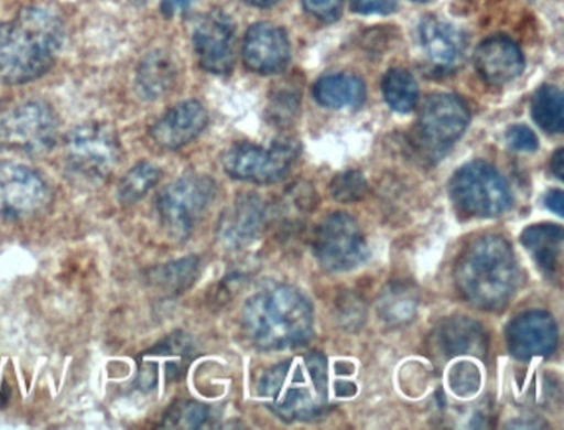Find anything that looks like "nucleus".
<instances>
[{
  "label": "nucleus",
  "instance_id": "41",
  "mask_svg": "<svg viewBox=\"0 0 564 430\" xmlns=\"http://www.w3.org/2000/svg\"><path fill=\"white\" fill-rule=\"evenodd\" d=\"M246 2L256 7H272L273 3L279 2V0H246Z\"/></svg>",
  "mask_w": 564,
  "mask_h": 430
},
{
  "label": "nucleus",
  "instance_id": "39",
  "mask_svg": "<svg viewBox=\"0 0 564 430\" xmlns=\"http://www.w3.org/2000/svg\"><path fill=\"white\" fill-rule=\"evenodd\" d=\"M546 207L551 208L554 214L563 215L564 214V194L563 191H551L550 194L546 195Z\"/></svg>",
  "mask_w": 564,
  "mask_h": 430
},
{
  "label": "nucleus",
  "instance_id": "2",
  "mask_svg": "<svg viewBox=\"0 0 564 430\" xmlns=\"http://www.w3.org/2000/svg\"><path fill=\"white\" fill-rule=\"evenodd\" d=\"M319 353L290 357L270 367L257 393L262 402L286 422H305L323 412L328 402V369Z\"/></svg>",
  "mask_w": 564,
  "mask_h": 430
},
{
  "label": "nucleus",
  "instance_id": "1",
  "mask_svg": "<svg viewBox=\"0 0 564 430\" xmlns=\"http://www.w3.org/2000/svg\"><path fill=\"white\" fill-rule=\"evenodd\" d=\"M64 42V23L47 7H28L0 25V83L24 85L44 76Z\"/></svg>",
  "mask_w": 564,
  "mask_h": 430
},
{
  "label": "nucleus",
  "instance_id": "10",
  "mask_svg": "<svg viewBox=\"0 0 564 430\" xmlns=\"http://www.w3.org/2000/svg\"><path fill=\"white\" fill-rule=\"evenodd\" d=\"M468 119L470 112L458 96L445 93L429 96L415 125V142L429 155H441L460 139Z\"/></svg>",
  "mask_w": 564,
  "mask_h": 430
},
{
  "label": "nucleus",
  "instance_id": "31",
  "mask_svg": "<svg viewBox=\"0 0 564 430\" xmlns=\"http://www.w3.org/2000/svg\"><path fill=\"white\" fill-rule=\"evenodd\" d=\"M366 192H368V181L359 171L343 172L332 182L333 197L345 204L361 201Z\"/></svg>",
  "mask_w": 564,
  "mask_h": 430
},
{
  "label": "nucleus",
  "instance_id": "32",
  "mask_svg": "<svg viewBox=\"0 0 564 430\" xmlns=\"http://www.w3.org/2000/svg\"><path fill=\"white\" fill-rule=\"evenodd\" d=\"M481 376L478 367L470 361H462L452 367L448 374V386L452 393L460 397H470L480 389Z\"/></svg>",
  "mask_w": 564,
  "mask_h": 430
},
{
  "label": "nucleus",
  "instance_id": "42",
  "mask_svg": "<svg viewBox=\"0 0 564 430\" xmlns=\"http://www.w3.org/2000/svg\"><path fill=\"white\" fill-rule=\"evenodd\" d=\"M415 2H422V3H424V2H429V0H415Z\"/></svg>",
  "mask_w": 564,
  "mask_h": 430
},
{
  "label": "nucleus",
  "instance_id": "27",
  "mask_svg": "<svg viewBox=\"0 0 564 430\" xmlns=\"http://www.w3.org/2000/svg\"><path fill=\"white\" fill-rule=\"evenodd\" d=\"M531 115L543 131H563L564 99L561 89L551 85L541 86L531 99Z\"/></svg>",
  "mask_w": 564,
  "mask_h": 430
},
{
  "label": "nucleus",
  "instance_id": "19",
  "mask_svg": "<svg viewBox=\"0 0 564 430\" xmlns=\"http://www.w3.org/2000/svg\"><path fill=\"white\" fill-rule=\"evenodd\" d=\"M207 121H209V116H207L206 108L199 101L189 99V101L180 103L170 111L164 112L154 122L150 135L160 148L174 151V149L184 148L194 141L204 131Z\"/></svg>",
  "mask_w": 564,
  "mask_h": 430
},
{
  "label": "nucleus",
  "instance_id": "35",
  "mask_svg": "<svg viewBox=\"0 0 564 430\" xmlns=\"http://www.w3.org/2000/svg\"><path fill=\"white\" fill-rule=\"evenodd\" d=\"M303 7L310 15L326 23L336 22L343 13V0H303Z\"/></svg>",
  "mask_w": 564,
  "mask_h": 430
},
{
  "label": "nucleus",
  "instance_id": "18",
  "mask_svg": "<svg viewBox=\"0 0 564 430\" xmlns=\"http://www.w3.org/2000/svg\"><path fill=\"white\" fill-rule=\"evenodd\" d=\"M422 52L435 69L452 72L467 56V35L437 17H427L419 26Z\"/></svg>",
  "mask_w": 564,
  "mask_h": 430
},
{
  "label": "nucleus",
  "instance_id": "34",
  "mask_svg": "<svg viewBox=\"0 0 564 430\" xmlns=\"http://www.w3.org/2000/svg\"><path fill=\"white\" fill-rule=\"evenodd\" d=\"M338 320L346 330H359L366 320L365 301L355 293H345L339 297Z\"/></svg>",
  "mask_w": 564,
  "mask_h": 430
},
{
  "label": "nucleus",
  "instance_id": "7",
  "mask_svg": "<svg viewBox=\"0 0 564 430\" xmlns=\"http://www.w3.org/2000/svg\"><path fill=\"white\" fill-rule=\"evenodd\" d=\"M216 198V182L207 175L189 174L171 182L158 197L161 224L174 237H189Z\"/></svg>",
  "mask_w": 564,
  "mask_h": 430
},
{
  "label": "nucleus",
  "instance_id": "24",
  "mask_svg": "<svg viewBox=\"0 0 564 430\" xmlns=\"http://www.w3.org/2000/svg\"><path fill=\"white\" fill-rule=\"evenodd\" d=\"M316 101L326 108H358L366 98V86L358 76L338 75L323 76L313 88Z\"/></svg>",
  "mask_w": 564,
  "mask_h": 430
},
{
  "label": "nucleus",
  "instance_id": "30",
  "mask_svg": "<svg viewBox=\"0 0 564 430\" xmlns=\"http://www.w3.org/2000/svg\"><path fill=\"white\" fill-rule=\"evenodd\" d=\"M209 407L194 400H177L163 417L164 429H203L209 422Z\"/></svg>",
  "mask_w": 564,
  "mask_h": 430
},
{
  "label": "nucleus",
  "instance_id": "12",
  "mask_svg": "<svg viewBox=\"0 0 564 430\" xmlns=\"http://www.w3.org/2000/svg\"><path fill=\"white\" fill-rule=\"evenodd\" d=\"M51 204V189L29 165L0 162V218L31 221Z\"/></svg>",
  "mask_w": 564,
  "mask_h": 430
},
{
  "label": "nucleus",
  "instance_id": "11",
  "mask_svg": "<svg viewBox=\"0 0 564 430\" xmlns=\"http://www.w3.org/2000/svg\"><path fill=\"white\" fill-rule=\"evenodd\" d=\"M313 254L325 270L346 271L359 267L368 258L369 250L355 218L333 214L316 228Z\"/></svg>",
  "mask_w": 564,
  "mask_h": 430
},
{
  "label": "nucleus",
  "instance_id": "13",
  "mask_svg": "<svg viewBox=\"0 0 564 430\" xmlns=\"http://www.w3.org/2000/svg\"><path fill=\"white\" fill-rule=\"evenodd\" d=\"M194 50L200 66L216 75H226L236 63V26L227 13H206L194 30Z\"/></svg>",
  "mask_w": 564,
  "mask_h": 430
},
{
  "label": "nucleus",
  "instance_id": "3",
  "mask_svg": "<svg viewBox=\"0 0 564 430\" xmlns=\"http://www.w3.org/2000/svg\"><path fill=\"white\" fill-rule=\"evenodd\" d=\"M462 297L480 310H501L520 283V268L510 244L497 235L471 241L455 265Z\"/></svg>",
  "mask_w": 564,
  "mask_h": 430
},
{
  "label": "nucleus",
  "instance_id": "21",
  "mask_svg": "<svg viewBox=\"0 0 564 430\" xmlns=\"http://www.w3.org/2000/svg\"><path fill=\"white\" fill-rule=\"evenodd\" d=\"M267 208L257 195H246L226 212L220 222V237L229 245H246L259 238L265 227Z\"/></svg>",
  "mask_w": 564,
  "mask_h": 430
},
{
  "label": "nucleus",
  "instance_id": "25",
  "mask_svg": "<svg viewBox=\"0 0 564 430\" xmlns=\"http://www.w3.org/2000/svg\"><path fill=\"white\" fill-rule=\"evenodd\" d=\"M419 294L415 287L405 281H392L378 298V313L391 326H404L417 313Z\"/></svg>",
  "mask_w": 564,
  "mask_h": 430
},
{
  "label": "nucleus",
  "instance_id": "22",
  "mask_svg": "<svg viewBox=\"0 0 564 430\" xmlns=\"http://www.w3.org/2000/svg\"><path fill=\"white\" fill-rule=\"evenodd\" d=\"M563 228L557 225L538 224L524 228L521 234V244L530 251L533 260L540 265L546 275H554L561 270L563 261Z\"/></svg>",
  "mask_w": 564,
  "mask_h": 430
},
{
  "label": "nucleus",
  "instance_id": "20",
  "mask_svg": "<svg viewBox=\"0 0 564 430\" xmlns=\"http://www.w3.org/2000/svg\"><path fill=\"white\" fill-rule=\"evenodd\" d=\"M474 63L478 75L497 86L513 82L524 69L520 46L503 35L484 40L475 50Z\"/></svg>",
  "mask_w": 564,
  "mask_h": 430
},
{
  "label": "nucleus",
  "instance_id": "16",
  "mask_svg": "<svg viewBox=\"0 0 564 430\" xmlns=\"http://www.w3.org/2000/svg\"><path fill=\"white\" fill-rule=\"evenodd\" d=\"M292 49L285 30L269 22L250 26L243 40V62L260 75H275L289 65Z\"/></svg>",
  "mask_w": 564,
  "mask_h": 430
},
{
  "label": "nucleus",
  "instance_id": "6",
  "mask_svg": "<svg viewBox=\"0 0 564 430\" xmlns=\"http://www.w3.org/2000/svg\"><path fill=\"white\" fill-rule=\"evenodd\" d=\"M451 197L457 211L468 217H497L511 204L510 189L497 169L487 162L474 161L455 172Z\"/></svg>",
  "mask_w": 564,
  "mask_h": 430
},
{
  "label": "nucleus",
  "instance_id": "40",
  "mask_svg": "<svg viewBox=\"0 0 564 430\" xmlns=\"http://www.w3.org/2000/svg\"><path fill=\"white\" fill-rule=\"evenodd\" d=\"M551 171L557 179L563 181L564 178V149H557L551 158Z\"/></svg>",
  "mask_w": 564,
  "mask_h": 430
},
{
  "label": "nucleus",
  "instance_id": "28",
  "mask_svg": "<svg viewBox=\"0 0 564 430\" xmlns=\"http://www.w3.org/2000/svg\"><path fill=\"white\" fill-rule=\"evenodd\" d=\"M382 95L394 111L411 112L417 105V82L408 69H389L382 79Z\"/></svg>",
  "mask_w": 564,
  "mask_h": 430
},
{
  "label": "nucleus",
  "instance_id": "29",
  "mask_svg": "<svg viewBox=\"0 0 564 430\" xmlns=\"http://www.w3.org/2000/svg\"><path fill=\"white\" fill-rule=\"evenodd\" d=\"M158 181H160V169L151 162H140L120 182L118 198L123 205L137 204L144 195L150 194Z\"/></svg>",
  "mask_w": 564,
  "mask_h": 430
},
{
  "label": "nucleus",
  "instance_id": "17",
  "mask_svg": "<svg viewBox=\"0 0 564 430\" xmlns=\"http://www.w3.org/2000/svg\"><path fill=\"white\" fill-rule=\"evenodd\" d=\"M429 347L434 357L442 361L457 356L481 357L487 353V334L477 321L452 316L432 330Z\"/></svg>",
  "mask_w": 564,
  "mask_h": 430
},
{
  "label": "nucleus",
  "instance_id": "5",
  "mask_svg": "<svg viewBox=\"0 0 564 430\" xmlns=\"http://www.w3.org/2000/svg\"><path fill=\"white\" fill-rule=\"evenodd\" d=\"M58 118L41 99L0 103V149L41 155L57 142Z\"/></svg>",
  "mask_w": 564,
  "mask_h": 430
},
{
  "label": "nucleus",
  "instance_id": "38",
  "mask_svg": "<svg viewBox=\"0 0 564 430\" xmlns=\"http://www.w3.org/2000/svg\"><path fill=\"white\" fill-rule=\"evenodd\" d=\"M194 0H161V10L166 17H176L189 10Z\"/></svg>",
  "mask_w": 564,
  "mask_h": 430
},
{
  "label": "nucleus",
  "instance_id": "26",
  "mask_svg": "<svg viewBox=\"0 0 564 430\" xmlns=\"http://www.w3.org/2000/svg\"><path fill=\"white\" fill-rule=\"evenodd\" d=\"M199 275L197 257H184L150 271V280L161 293L177 297L193 287Z\"/></svg>",
  "mask_w": 564,
  "mask_h": 430
},
{
  "label": "nucleus",
  "instance_id": "36",
  "mask_svg": "<svg viewBox=\"0 0 564 430\" xmlns=\"http://www.w3.org/2000/svg\"><path fill=\"white\" fill-rule=\"evenodd\" d=\"M507 142L517 151H534L538 149V138L530 128L523 125L511 126L507 132Z\"/></svg>",
  "mask_w": 564,
  "mask_h": 430
},
{
  "label": "nucleus",
  "instance_id": "37",
  "mask_svg": "<svg viewBox=\"0 0 564 430\" xmlns=\"http://www.w3.org/2000/svg\"><path fill=\"white\" fill-rule=\"evenodd\" d=\"M351 9L362 15H371V13L388 15L398 9V0H351Z\"/></svg>",
  "mask_w": 564,
  "mask_h": 430
},
{
  "label": "nucleus",
  "instance_id": "4",
  "mask_svg": "<svg viewBox=\"0 0 564 430\" xmlns=\"http://www.w3.org/2000/svg\"><path fill=\"white\" fill-rule=\"evenodd\" d=\"M242 321L253 344L265 351L302 346L313 334L312 307L289 284H273L253 294L243 307Z\"/></svg>",
  "mask_w": 564,
  "mask_h": 430
},
{
  "label": "nucleus",
  "instance_id": "23",
  "mask_svg": "<svg viewBox=\"0 0 564 430\" xmlns=\"http://www.w3.org/2000/svg\"><path fill=\"white\" fill-rule=\"evenodd\" d=\"M176 82V65L167 53L156 50L144 56L138 66L137 89L141 98L156 101L173 88Z\"/></svg>",
  "mask_w": 564,
  "mask_h": 430
},
{
  "label": "nucleus",
  "instance_id": "8",
  "mask_svg": "<svg viewBox=\"0 0 564 430\" xmlns=\"http://www.w3.org/2000/svg\"><path fill=\"white\" fill-rule=\"evenodd\" d=\"M68 169L85 181H104L120 158V141L115 131L100 122L78 126L65 142Z\"/></svg>",
  "mask_w": 564,
  "mask_h": 430
},
{
  "label": "nucleus",
  "instance_id": "14",
  "mask_svg": "<svg viewBox=\"0 0 564 430\" xmlns=\"http://www.w3.org/2000/svg\"><path fill=\"white\" fill-rule=\"evenodd\" d=\"M193 357L194 343L191 336H187L183 331L170 334V336L160 341L156 346L141 354L138 384L144 390L156 387V374L160 367H163L161 370H163L164 379L176 383L186 373Z\"/></svg>",
  "mask_w": 564,
  "mask_h": 430
},
{
  "label": "nucleus",
  "instance_id": "15",
  "mask_svg": "<svg viewBox=\"0 0 564 430\" xmlns=\"http://www.w3.org/2000/svg\"><path fill=\"white\" fill-rule=\"evenodd\" d=\"M508 351L520 361L547 356L556 350L557 327L551 314L527 311L518 314L507 327Z\"/></svg>",
  "mask_w": 564,
  "mask_h": 430
},
{
  "label": "nucleus",
  "instance_id": "33",
  "mask_svg": "<svg viewBox=\"0 0 564 430\" xmlns=\"http://www.w3.org/2000/svg\"><path fill=\"white\" fill-rule=\"evenodd\" d=\"M300 105V93L295 86H282L270 103V119L273 122H289L296 115Z\"/></svg>",
  "mask_w": 564,
  "mask_h": 430
},
{
  "label": "nucleus",
  "instance_id": "9",
  "mask_svg": "<svg viewBox=\"0 0 564 430\" xmlns=\"http://www.w3.org/2000/svg\"><path fill=\"white\" fill-rule=\"evenodd\" d=\"M300 154V144L293 139L273 142L270 148L237 144L224 154L223 165L230 178L253 184H273L285 178Z\"/></svg>",
  "mask_w": 564,
  "mask_h": 430
}]
</instances>
